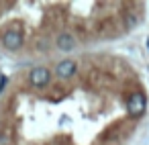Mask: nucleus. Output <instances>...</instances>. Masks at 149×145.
Instances as JSON below:
<instances>
[{"label":"nucleus","instance_id":"f257e3e1","mask_svg":"<svg viewBox=\"0 0 149 145\" xmlns=\"http://www.w3.org/2000/svg\"><path fill=\"white\" fill-rule=\"evenodd\" d=\"M145 106H147V100H145V96H143L141 92L131 94L129 100H127V112H129L131 116L143 114V112H145Z\"/></svg>","mask_w":149,"mask_h":145},{"label":"nucleus","instance_id":"f03ea898","mask_svg":"<svg viewBox=\"0 0 149 145\" xmlns=\"http://www.w3.org/2000/svg\"><path fill=\"white\" fill-rule=\"evenodd\" d=\"M49 80H51V74H49V70L43 68V66L33 68L31 74H29V82H31L35 88H43V86H47Z\"/></svg>","mask_w":149,"mask_h":145},{"label":"nucleus","instance_id":"7ed1b4c3","mask_svg":"<svg viewBox=\"0 0 149 145\" xmlns=\"http://www.w3.org/2000/svg\"><path fill=\"white\" fill-rule=\"evenodd\" d=\"M2 43H4L6 49L17 51V49L23 45V33L17 31V29H10V31H6V33L2 35Z\"/></svg>","mask_w":149,"mask_h":145},{"label":"nucleus","instance_id":"20e7f679","mask_svg":"<svg viewBox=\"0 0 149 145\" xmlns=\"http://www.w3.org/2000/svg\"><path fill=\"white\" fill-rule=\"evenodd\" d=\"M76 70H78V66H76V61H74V59H63V61H59V63H57L55 74H57L59 78H72V76L76 74Z\"/></svg>","mask_w":149,"mask_h":145},{"label":"nucleus","instance_id":"39448f33","mask_svg":"<svg viewBox=\"0 0 149 145\" xmlns=\"http://www.w3.org/2000/svg\"><path fill=\"white\" fill-rule=\"evenodd\" d=\"M55 45H57V49H61V51H72V49L76 47V39H74L70 33H61V35L57 37Z\"/></svg>","mask_w":149,"mask_h":145},{"label":"nucleus","instance_id":"423d86ee","mask_svg":"<svg viewBox=\"0 0 149 145\" xmlns=\"http://www.w3.org/2000/svg\"><path fill=\"white\" fill-rule=\"evenodd\" d=\"M127 27H129V29H135V27H137V17H135L133 13L127 15Z\"/></svg>","mask_w":149,"mask_h":145},{"label":"nucleus","instance_id":"0eeeda50","mask_svg":"<svg viewBox=\"0 0 149 145\" xmlns=\"http://www.w3.org/2000/svg\"><path fill=\"white\" fill-rule=\"evenodd\" d=\"M8 84V78L6 76H0V94H2L4 92V86Z\"/></svg>","mask_w":149,"mask_h":145}]
</instances>
